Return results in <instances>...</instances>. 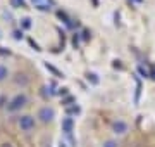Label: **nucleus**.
Masks as SVG:
<instances>
[{"label": "nucleus", "instance_id": "f257e3e1", "mask_svg": "<svg viewBox=\"0 0 155 147\" xmlns=\"http://www.w3.org/2000/svg\"><path fill=\"white\" fill-rule=\"evenodd\" d=\"M28 104H29V97L26 95L24 92H19V94H16L12 99H9V102H7V106H5V111L11 113V114L19 113V111L24 109Z\"/></svg>", "mask_w": 155, "mask_h": 147}, {"label": "nucleus", "instance_id": "f03ea898", "mask_svg": "<svg viewBox=\"0 0 155 147\" xmlns=\"http://www.w3.org/2000/svg\"><path fill=\"white\" fill-rule=\"evenodd\" d=\"M16 123H17V128L22 133H31L36 128V118H35L33 114H21L16 119Z\"/></svg>", "mask_w": 155, "mask_h": 147}, {"label": "nucleus", "instance_id": "7ed1b4c3", "mask_svg": "<svg viewBox=\"0 0 155 147\" xmlns=\"http://www.w3.org/2000/svg\"><path fill=\"white\" fill-rule=\"evenodd\" d=\"M36 118L41 121L43 125H48L54 121L55 118V109L52 108V106H43V108L38 109V114H36Z\"/></svg>", "mask_w": 155, "mask_h": 147}, {"label": "nucleus", "instance_id": "20e7f679", "mask_svg": "<svg viewBox=\"0 0 155 147\" xmlns=\"http://www.w3.org/2000/svg\"><path fill=\"white\" fill-rule=\"evenodd\" d=\"M29 2L35 5L36 11H41V12H50L57 5L55 0H29Z\"/></svg>", "mask_w": 155, "mask_h": 147}, {"label": "nucleus", "instance_id": "39448f33", "mask_svg": "<svg viewBox=\"0 0 155 147\" xmlns=\"http://www.w3.org/2000/svg\"><path fill=\"white\" fill-rule=\"evenodd\" d=\"M29 81H31V78H29L26 73H22V71H17V73L12 76L14 87H19V88H26V87L29 85Z\"/></svg>", "mask_w": 155, "mask_h": 147}, {"label": "nucleus", "instance_id": "423d86ee", "mask_svg": "<svg viewBox=\"0 0 155 147\" xmlns=\"http://www.w3.org/2000/svg\"><path fill=\"white\" fill-rule=\"evenodd\" d=\"M57 17H59L62 23L66 24L67 28H78V26H79V23H78V21L74 23V19H72V17L69 16L66 11H62V9H59V11H57Z\"/></svg>", "mask_w": 155, "mask_h": 147}, {"label": "nucleus", "instance_id": "0eeeda50", "mask_svg": "<svg viewBox=\"0 0 155 147\" xmlns=\"http://www.w3.org/2000/svg\"><path fill=\"white\" fill-rule=\"evenodd\" d=\"M61 128H62V132H64V135H71L72 132H74V119H72L71 116H66V118H62Z\"/></svg>", "mask_w": 155, "mask_h": 147}, {"label": "nucleus", "instance_id": "6e6552de", "mask_svg": "<svg viewBox=\"0 0 155 147\" xmlns=\"http://www.w3.org/2000/svg\"><path fill=\"white\" fill-rule=\"evenodd\" d=\"M112 132L116 133V135H124L127 132V123L126 121H122V119H117L112 123Z\"/></svg>", "mask_w": 155, "mask_h": 147}, {"label": "nucleus", "instance_id": "1a4fd4ad", "mask_svg": "<svg viewBox=\"0 0 155 147\" xmlns=\"http://www.w3.org/2000/svg\"><path fill=\"white\" fill-rule=\"evenodd\" d=\"M43 66H45V69H47V71H50V73L54 74V76H57V78H66V74L62 73L61 69H57L54 64H50V62H45Z\"/></svg>", "mask_w": 155, "mask_h": 147}, {"label": "nucleus", "instance_id": "9d476101", "mask_svg": "<svg viewBox=\"0 0 155 147\" xmlns=\"http://www.w3.org/2000/svg\"><path fill=\"white\" fill-rule=\"evenodd\" d=\"M19 28L22 29V31H28V29L33 28V21H31V17H21L19 19Z\"/></svg>", "mask_w": 155, "mask_h": 147}, {"label": "nucleus", "instance_id": "9b49d317", "mask_svg": "<svg viewBox=\"0 0 155 147\" xmlns=\"http://www.w3.org/2000/svg\"><path fill=\"white\" fill-rule=\"evenodd\" d=\"M12 9H28V2L26 0H9Z\"/></svg>", "mask_w": 155, "mask_h": 147}, {"label": "nucleus", "instance_id": "f8f14e48", "mask_svg": "<svg viewBox=\"0 0 155 147\" xmlns=\"http://www.w3.org/2000/svg\"><path fill=\"white\" fill-rule=\"evenodd\" d=\"M79 113H81V108L78 104H72V106L66 108V116H78Z\"/></svg>", "mask_w": 155, "mask_h": 147}, {"label": "nucleus", "instance_id": "ddd939ff", "mask_svg": "<svg viewBox=\"0 0 155 147\" xmlns=\"http://www.w3.org/2000/svg\"><path fill=\"white\" fill-rule=\"evenodd\" d=\"M11 76V71H9V68H7L5 64H0V83H4L7 78Z\"/></svg>", "mask_w": 155, "mask_h": 147}, {"label": "nucleus", "instance_id": "4468645a", "mask_svg": "<svg viewBox=\"0 0 155 147\" xmlns=\"http://www.w3.org/2000/svg\"><path fill=\"white\" fill-rule=\"evenodd\" d=\"M86 80H88V81L91 83V85H98V83H100L98 74L93 73V71H88V73H86Z\"/></svg>", "mask_w": 155, "mask_h": 147}, {"label": "nucleus", "instance_id": "2eb2a0df", "mask_svg": "<svg viewBox=\"0 0 155 147\" xmlns=\"http://www.w3.org/2000/svg\"><path fill=\"white\" fill-rule=\"evenodd\" d=\"M134 81H136V92H134V104H138L140 95H141V81H140L136 76H134Z\"/></svg>", "mask_w": 155, "mask_h": 147}, {"label": "nucleus", "instance_id": "dca6fc26", "mask_svg": "<svg viewBox=\"0 0 155 147\" xmlns=\"http://www.w3.org/2000/svg\"><path fill=\"white\" fill-rule=\"evenodd\" d=\"M72 104H76V97L66 95L64 99H62V106H64V108H69V106H72Z\"/></svg>", "mask_w": 155, "mask_h": 147}, {"label": "nucleus", "instance_id": "f3484780", "mask_svg": "<svg viewBox=\"0 0 155 147\" xmlns=\"http://www.w3.org/2000/svg\"><path fill=\"white\" fill-rule=\"evenodd\" d=\"M79 40H81V35L79 33H74L72 35V38H71V43L74 49H79Z\"/></svg>", "mask_w": 155, "mask_h": 147}, {"label": "nucleus", "instance_id": "a211bd4d", "mask_svg": "<svg viewBox=\"0 0 155 147\" xmlns=\"http://www.w3.org/2000/svg\"><path fill=\"white\" fill-rule=\"evenodd\" d=\"M12 36H14V40H22L24 38V31H22L21 28H17L12 31Z\"/></svg>", "mask_w": 155, "mask_h": 147}, {"label": "nucleus", "instance_id": "6ab92c4d", "mask_svg": "<svg viewBox=\"0 0 155 147\" xmlns=\"http://www.w3.org/2000/svg\"><path fill=\"white\" fill-rule=\"evenodd\" d=\"M79 35H81V40H83V42H88L90 36H91V35H90V29H83Z\"/></svg>", "mask_w": 155, "mask_h": 147}, {"label": "nucleus", "instance_id": "aec40b11", "mask_svg": "<svg viewBox=\"0 0 155 147\" xmlns=\"http://www.w3.org/2000/svg\"><path fill=\"white\" fill-rule=\"evenodd\" d=\"M102 147H119V144H117V140H105Z\"/></svg>", "mask_w": 155, "mask_h": 147}, {"label": "nucleus", "instance_id": "412c9836", "mask_svg": "<svg viewBox=\"0 0 155 147\" xmlns=\"http://www.w3.org/2000/svg\"><path fill=\"white\" fill-rule=\"evenodd\" d=\"M28 43H29V45H31V47H33V49H35V50H36V52H41V49H40V45H38V43H36V42H35L33 38H28Z\"/></svg>", "mask_w": 155, "mask_h": 147}, {"label": "nucleus", "instance_id": "4be33fe9", "mask_svg": "<svg viewBox=\"0 0 155 147\" xmlns=\"http://www.w3.org/2000/svg\"><path fill=\"white\" fill-rule=\"evenodd\" d=\"M66 138L69 140V144H71V147H76V145H78V140L74 138V135H72V133H71V135H66Z\"/></svg>", "mask_w": 155, "mask_h": 147}, {"label": "nucleus", "instance_id": "5701e85b", "mask_svg": "<svg viewBox=\"0 0 155 147\" xmlns=\"http://www.w3.org/2000/svg\"><path fill=\"white\" fill-rule=\"evenodd\" d=\"M7 102H9V101H7V95H5V94H2V95H0V109L5 108Z\"/></svg>", "mask_w": 155, "mask_h": 147}, {"label": "nucleus", "instance_id": "b1692460", "mask_svg": "<svg viewBox=\"0 0 155 147\" xmlns=\"http://www.w3.org/2000/svg\"><path fill=\"white\" fill-rule=\"evenodd\" d=\"M57 95H62V97L69 95V88H66V87H64V88H59V90H57Z\"/></svg>", "mask_w": 155, "mask_h": 147}, {"label": "nucleus", "instance_id": "393cba45", "mask_svg": "<svg viewBox=\"0 0 155 147\" xmlns=\"http://www.w3.org/2000/svg\"><path fill=\"white\" fill-rule=\"evenodd\" d=\"M138 71H140V73H141V74H143L145 78H148V73L145 71V68H143V66H140V68H138Z\"/></svg>", "mask_w": 155, "mask_h": 147}, {"label": "nucleus", "instance_id": "a878e982", "mask_svg": "<svg viewBox=\"0 0 155 147\" xmlns=\"http://www.w3.org/2000/svg\"><path fill=\"white\" fill-rule=\"evenodd\" d=\"M0 54H4V56H9V54H11V50H5V49H2V47H0Z\"/></svg>", "mask_w": 155, "mask_h": 147}, {"label": "nucleus", "instance_id": "bb28decb", "mask_svg": "<svg viewBox=\"0 0 155 147\" xmlns=\"http://www.w3.org/2000/svg\"><path fill=\"white\" fill-rule=\"evenodd\" d=\"M59 147H69V145H67V144H66V142H59Z\"/></svg>", "mask_w": 155, "mask_h": 147}, {"label": "nucleus", "instance_id": "cd10ccee", "mask_svg": "<svg viewBox=\"0 0 155 147\" xmlns=\"http://www.w3.org/2000/svg\"><path fill=\"white\" fill-rule=\"evenodd\" d=\"M131 2H136V4H143V0H131Z\"/></svg>", "mask_w": 155, "mask_h": 147}, {"label": "nucleus", "instance_id": "c85d7f7f", "mask_svg": "<svg viewBox=\"0 0 155 147\" xmlns=\"http://www.w3.org/2000/svg\"><path fill=\"white\" fill-rule=\"evenodd\" d=\"M0 147H12V145H11V144H2Z\"/></svg>", "mask_w": 155, "mask_h": 147}, {"label": "nucleus", "instance_id": "c756f323", "mask_svg": "<svg viewBox=\"0 0 155 147\" xmlns=\"http://www.w3.org/2000/svg\"><path fill=\"white\" fill-rule=\"evenodd\" d=\"M93 5H95V7L98 5V0H93Z\"/></svg>", "mask_w": 155, "mask_h": 147}, {"label": "nucleus", "instance_id": "7c9ffc66", "mask_svg": "<svg viewBox=\"0 0 155 147\" xmlns=\"http://www.w3.org/2000/svg\"><path fill=\"white\" fill-rule=\"evenodd\" d=\"M0 38H2V35H0Z\"/></svg>", "mask_w": 155, "mask_h": 147}]
</instances>
